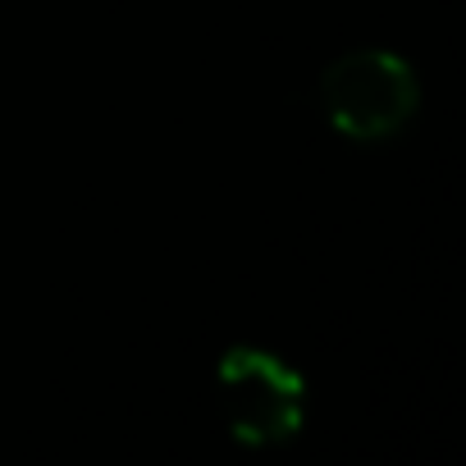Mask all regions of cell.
Returning <instances> with one entry per match:
<instances>
[{"instance_id":"cell-2","label":"cell","mask_w":466,"mask_h":466,"mask_svg":"<svg viewBox=\"0 0 466 466\" xmlns=\"http://www.w3.org/2000/svg\"><path fill=\"white\" fill-rule=\"evenodd\" d=\"M420 110V78L407 56L357 46L334 56L316 78V115L329 133L357 147L398 137Z\"/></svg>"},{"instance_id":"cell-1","label":"cell","mask_w":466,"mask_h":466,"mask_svg":"<svg viewBox=\"0 0 466 466\" xmlns=\"http://www.w3.org/2000/svg\"><path fill=\"white\" fill-rule=\"evenodd\" d=\"M210 402L233 443L279 448L307 425V375L261 343H233L210 370Z\"/></svg>"}]
</instances>
